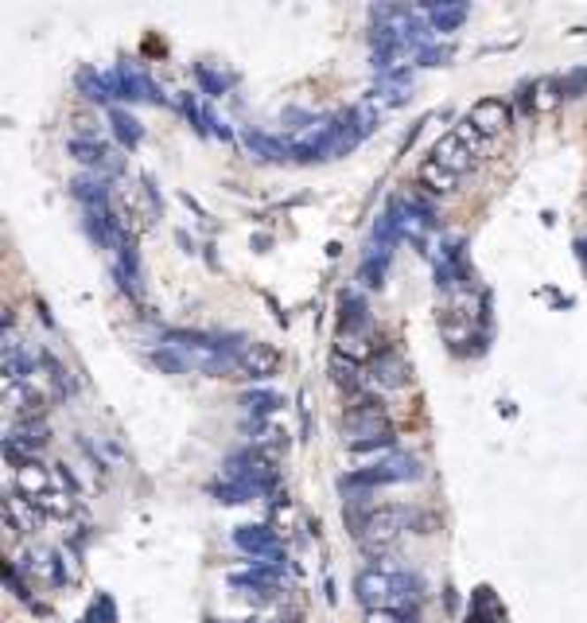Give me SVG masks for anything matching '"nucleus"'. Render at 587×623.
I'll return each instance as SVG.
<instances>
[{"label":"nucleus","mask_w":587,"mask_h":623,"mask_svg":"<svg viewBox=\"0 0 587 623\" xmlns=\"http://www.w3.org/2000/svg\"><path fill=\"white\" fill-rule=\"evenodd\" d=\"M416 180L424 183L428 191H436V195L455 191V183H459L452 172H444V168H439V164H432V160H428V164H420V175H416Z\"/></svg>","instance_id":"c756f323"},{"label":"nucleus","mask_w":587,"mask_h":623,"mask_svg":"<svg viewBox=\"0 0 587 623\" xmlns=\"http://www.w3.org/2000/svg\"><path fill=\"white\" fill-rule=\"evenodd\" d=\"M354 596L362 608L370 611H400L413 608V600L420 596V577L408 569H362L354 577Z\"/></svg>","instance_id":"f03ea898"},{"label":"nucleus","mask_w":587,"mask_h":623,"mask_svg":"<svg viewBox=\"0 0 587 623\" xmlns=\"http://www.w3.org/2000/svg\"><path fill=\"white\" fill-rule=\"evenodd\" d=\"M202 133H214V136H222V141H230V129L222 125V117L210 110V105H202Z\"/></svg>","instance_id":"c9c22d12"},{"label":"nucleus","mask_w":587,"mask_h":623,"mask_svg":"<svg viewBox=\"0 0 587 623\" xmlns=\"http://www.w3.org/2000/svg\"><path fill=\"white\" fill-rule=\"evenodd\" d=\"M277 366H280V350L269 347V343H253V339H246V347L238 350L241 378H269Z\"/></svg>","instance_id":"ddd939ff"},{"label":"nucleus","mask_w":587,"mask_h":623,"mask_svg":"<svg viewBox=\"0 0 587 623\" xmlns=\"http://www.w3.org/2000/svg\"><path fill=\"white\" fill-rule=\"evenodd\" d=\"M362 324H374V319H370V304L358 292H342L339 296V327H362Z\"/></svg>","instance_id":"5701e85b"},{"label":"nucleus","mask_w":587,"mask_h":623,"mask_svg":"<svg viewBox=\"0 0 587 623\" xmlns=\"http://www.w3.org/2000/svg\"><path fill=\"white\" fill-rule=\"evenodd\" d=\"M342 436H347V448L354 456H374V452H385V448L397 452L393 421H389L381 397L374 394L350 397V409L342 413Z\"/></svg>","instance_id":"f257e3e1"},{"label":"nucleus","mask_w":587,"mask_h":623,"mask_svg":"<svg viewBox=\"0 0 587 623\" xmlns=\"http://www.w3.org/2000/svg\"><path fill=\"white\" fill-rule=\"evenodd\" d=\"M556 82H560V94H564V97H580V94H587V66H583V71H572V74L556 78Z\"/></svg>","instance_id":"473e14b6"},{"label":"nucleus","mask_w":587,"mask_h":623,"mask_svg":"<svg viewBox=\"0 0 587 623\" xmlns=\"http://www.w3.org/2000/svg\"><path fill=\"white\" fill-rule=\"evenodd\" d=\"M110 129H113V136L125 144V149H136L141 144V125H136V117L133 113H125V110H110Z\"/></svg>","instance_id":"cd10ccee"},{"label":"nucleus","mask_w":587,"mask_h":623,"mask_svg":"<svg viewBox=\"0 0 587 623\" xmlns=\"http://www.w3.org/2000/svg\"><path fill=\"white\" fill-rule=\"evenodd\" d=\"M377 331L374 324H362V327H339L335 331V355L339 358H350V363H374L377 358Z\"/></svg>","instance_id":"6e6552de"},{"label":"nucleus","mask_w":587,"mask_h":623,"mask_svg":"<svg viewBox=\"0 0 587 623\" xmlns=\"http://www.w3.org/2000/svg\"><path fill=\"white\" fill-rule=\"evenodd\" d=\"M90 623H117V608H113V600L110 596H97L94 600V608H90V616H86Z\"/></svg>","instance_id":"72a5a7b5"},{"label":"nucleus","mask_w":587,"mask_h":623,"mask_svg":"<svg viewBox=\"0 0 587 623\" xmlns=\"http://www.w3.org/2000/svg\"><path fill=\"white\" fill-rule=\"evenodd\" d=\"M71 188H74V199L82 203V207H113L110 188H105L102 180H94V175H78Z\"/></svg>","instance_id":"4be33fe9"},{"label":"nucleus","mask_w":587,"mask_h":623,"mask_svg":"<svg viewBox=\"0 0 587 623\" xmlns=\"http://www.w3.org/2000/svg\"><path fill=\"white\" fill-rule=\"evenodd\" d=\"M467 121L483 136H502L514 125V113H510V105L498 102V97H483V102L471 105V117H467Z\"/></svg>","instance_id":"f8f14e48"},{"label":"nucleus","mask_w":587,"mask_h":623,"mask_svg":"<svg viewBox=\"0 0 587 623\" xmlns=\"http://www.w3.org/2000/svg\"><path fill=\"white\" fill-rule=\"evenodd\" d=\"M47 441H51V428H47L43 417L8 425V436H4V444H19V452H39Z\"/></svg>","instance_id":"f3484780"},{"label":"nucleus","mask_w":587,"mask_h":623,"mask_svg":"<svg viewBox=\"0 0 587 623\" xmlns=\"http://www.w3.org/2000/svg\"><path fill=\"white\" fill-rule=\"evenodd\" d=\"M117 71V82H121V97H129V102H164L160 86L149 78V71H144L141 63H133V58H121V63L113 66Z\"/></svg>","instance_id":"9b49d317"},{"label":"nucleus","mask_w":587,"mask_h":623,"mask_svg":"<svg viewBox=\"0 0 587 623\" xmlns=\"http://www.w3.org/2000/svg\"><path fill=\"white\" fill-rule=\"evenodd\" d=\"M428 24H432V32H452L467 19V4H428L424 8Z\"/></svg>","instance_id":"b1692460"},{"label":"nucleus","mask_w":587,"mask_h":623,"mask_svg":"<svg viewBox=\"0 0 587 623\" xmlns=\"http://www.w3.org/2000/svg\"><path fill=\"white\" fill-rule=\"evenodd\" d=\"M424 475V467H420V460L413 452H393V456H385V460H377L374 467H362V472L354 475H347L342 480V487L347 491H374V487H385V483H413Z\"/></svg>","instance_id":"39448f33"},{"label":"nucleus","mask_w":587,"mask_h":623,"mask_svg":"<svg viewBox=\"0 0 587 623\" xmlns=\"http://www.w3.org/2000/svg\"><path fill=\"white\" fill-rule=\"evenodd\" d=\"M576 258H580L583 265H587V238H580V242H576Z\"/></svg>","instance_id":"e433bc0d"},{"label":"nucleus","mask_w":587,"mask_h":623,"mask_svg":"<svg viewBox=\"0 0 587 623\" xmlns=\"http://www.w3.org/2000/svg\"><path fill=\"white\" fill-rule=\"evenodd\" d=\"M152 363L160 370H168V374H187V370H194L191 355H183L179 347H156L152 350Z\"/></svg>","instance_id":"7c9ffc66"},{"label":"nucleus","mask_w":587,"mask_h":623,"mask_svg":"<svg viewBox=\"0 0 587 623\" xmlns=\"http://www.w3.org/2000/svg\"><path fill=\"white\" fill-rule=\"evenodd\" d=\"M194 78H199V86H202L207 97H222L230 90V74L218 71L214 63H194Z\"/></svg>","instance_id":"bb28decb"},{"label":"nucleus","mask_w":587,"mask_h":623,"mask_svg":"<svg viewBox=\"0 0 587 623\" xmlns=\"http://www.w3.org/2000/svg\"><path fill=\"white\" fill-rule=\"evenodd\" d=\"M483 160V133L471 121H459L452 133H444L432 149V164H439L444 172H452L455 180L467 175L475 164Z\"/></svg>","instance_id":"20e7f679"},{"label":"nucleus","mask_w":587,"mask_h":623,"mask_svg":"<svg viewBox=\"0 0 587 623\" xmlns=\"http://www.w3.org/2000/svg\"><path fill=\"white\" fill-rule=\"evenodd\" d=\"M233 545H238L241 553H249V558H257V565H285V550H280V538L272 526H238L233 530Z\"/></svg>","instance_id":"0eeeda50"},{"label":"nucleus","mask_w":587,"mask_h":623,"mask_svg":"<svg viewBox=\"0 0 587 623\" xmlns=\"http://www.w3.org/2000/svg\"><path fill=\"white\" fill-rule=\"evenodd\" d=\"M175 105H179V113L202 133V113H199V105H194V94H179V97H175Z\"/></svg>","instance_id":"f704fd0d"},{"label":"nucleus","mask_w":587,"mask_h":623,"mask_svg":"<svg viewBox=\"0 0 587 623\" xmlns=\"http://www.w3.org/2000/svg\"><path fill=\"white\" fill-rule=\"evenodd\" d=\"M4 394H8V409L19 413V421H32V417H43V394L32 389L27 382H4Z\"/></svg>","instance_id":"a211bd4d"},{"label":"nucleus","mask_w":587,"mask_h":623,"mask_svg":"<svg viewBox=\"0 0 587 623\" xmlns=\"http://www.w3.org/2000/svg\"><path fill=\"white\" fill-rule=\"evenodd\" d=\"M393 265V246H381V242H370L362 250V265H358V277L366 281L370 288H381L385 285V273Z\"/></svg>","instance_id":"4468645a"},{"label":"nucleus","mask_w":587,"mask_h":623,"mask_svg":"<svg viewBox=\"0 0 587 623\" xmlns=\"http://www.w3.org/2000/svg\"><path fill=\"white\" fill-rule=\"evenodd\" d=\"M113 281L125 296H141V253H136L133 234H121V242L113 246Z\"/></svg>","instance_id":"9d476101"},{"label":"nucleus","mask_w":587,"mask_h":623,"mask_svg":"<svg viewBox=\"0 0 587 623\" xmlns=\"http://www.w3.org/2000/svg\"><path fill=\"white\" fill-rule=\"evenodd\" d=\"M241 409L249 417H257V421H265L269 413L280 409V394H272V389H249V394H241Z\"/></svg>","instance_id":"a878e982"},{"label":"nucleus","mask_w":587,"mask_h":623,"mask_svg":"<svg viewBox=\"0 0 587 623\" xmlns=\"http://www.w3.org/2000/svg\"><path fill=\"white\" fill-rule=\"evenodd\" d=\"M39 363H43V370H47V378H51V386H55L58 397H74L78 394V386H82V382L74 378V370L63 366V358H58V355L43 350V355H39Z\"/></svg>","instance_id":"aec40b11"},{"label":"nucleus","mask_w":587,"mask_h":623,"mask_svg":"<svg viewBox=\"0 0 587 623\" xmlns=\"http://www.w3.org/2000/svg\"><path fill=\"white\" fill-rule=\"evenodd\" d=\"M424 526H436L432 514L416 511V506H374V511L362 519L358 526V542L366 553H374V558H381L385 550H393V542L400 538V534H428Z\"/></svg>","instance_id":"7ed1b4c3"},{"label":"nucleus","mask_w":587,"mask_h":623,"mask_svg":"<svg viewBox=\"0 0 587 623\" xmlns=\"http://www.w3.org/2000/svg\"><path fill=\"white\" fill-rule=\"evenodd\" d=\"M444 58H452V47H447V43H428V47H420V51H416L420 66H439Z\"/></svg>","instance_id":"2f4dec72"},{"label":"nucleus","mask_w":587,"mask_h":623,"mask_svg":"<svg viewBox=\"0 0 587 623\" xmlns=\"http://www.w3.org/2000/svg\"><path fill=\"white\" fill-rule=\"evenodd\" d=\"M370 382H377L381 389H405L413 382V366H408V358L400 355L397 347H381L377 358L366 366Z\"/></svg>","instance_id":"1a4fd4ad"},{"label":"nucleus","mask_w":587,"mask_h":623,"mask_svg":"<svg viewBox=\"0 0 587 623\" xmlns=\"http://www.w3.org/2000/svg\"><path fill=\"white\" fill-rule=\"evenodd\" d=\"M35 370L32 350L16 339V331H4V382H27V374Z\"/></svg>","instance_id":"2eb2a0df"},{"label":"nucleus","mask_w":587,"mask_h":623,"mask_svg":"<svg viewBox=\"0 0 587 623\" xmlns=\"http://www.w3.org/2000/svg\"><path fill=\"white\" fill-rule=\"evenodd\" d=\"M327 378H331V382H335L339 389H342V394H350V397H358V389H362V378H366V374H362V366L358 363H350V358H331V363H327Z\"/></svg>","instance_id":"412c9836"},{"label":"nucleus","mask_w":587,"mask_h":623,"mask_svg":"<svg viewBox=\"0 0 587 623\" xmlns=\"http://www.w3.org/2000/svg\"><path fill=\"white\" fill-rule=\"evenodd\" d=\"M66 152L74 156L82 168H90V172H105V175H121L125 172V156L121 152H113L105 141H97V136H82V133H74L71 141H66Z\"/></svg>","instance_id":"423d86ee"},{"label":"nucleus","mask_w":587,"mask_h":623,"mask_svg":"<svg viewBox=\"0 0 587 623\" xmlns=\"http://www.w3.org/2000/svg\"><path fill=\"white\" fill-rule=\"evenodd\" d=\"M74 86H78V94L90 97V102H110V86H105V74L94 71V66H78Z\"/></svg>","instance_id":"393cba45"},{"label":"nucleus","mask_w":587,"mask_h":623,"mask_svg":"<svg viewBox=\"0 0 587 623\" xmlns=\"http://www.w3.org/2000/svg\"><path fill=\"white\" fill-rule=\"evenodd\" d=\"M210 495L218 503H253V499H261V495H269L261 483H249V480H218V483H210Z\"/></svg>","instance_id":"6ab92c4d"},{"label":"nucleus","mask_w":587,"mask_h":623,"mask_svg":"<svg viewBox=\"0 0 587 623\" xmlns=\"http://www.w3.org/2000/svg\"><path fill=\"white\" fill-rule=\"evenodd\" d=\"M241 141H246V149L257 156V160H269V164L292 160L288 141H280V136H269L265 129H246V133H241Z\"/></svg>","instance_id":"dca6fc26"},{"label":"nucleus","mask_w":587,"mask_h":623,"mask_svg":"<svg viewBox=\"0 0 587 623\" xmlns=\"http://www.w3.org/2000/svg\"><path fill=\"white\" fill-rule=\"evenodd\" d=\"M35 503L39 514H55V519H66V514H74V495L71 491H43Z\"/></svg>","instance_id":"c85d7f7f"}]
</instances>
